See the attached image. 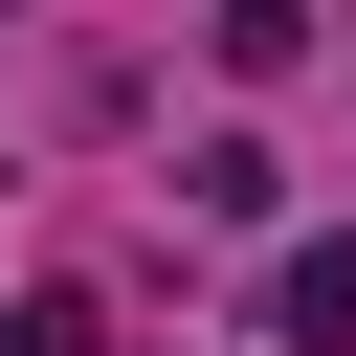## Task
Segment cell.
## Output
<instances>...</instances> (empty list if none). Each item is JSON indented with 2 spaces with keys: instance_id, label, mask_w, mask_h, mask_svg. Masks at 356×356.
I'll return each instance as SVG.
<instances>
[{
  "instance_id": "1",
  "label": "cell",
  "mask_w": 356,
  "mask_h": 356,
  "mask_svg": "<svg viewBox=\"0 0 356 356\" xmlns=\"http://www.w3.org/2000/svg\"><path fill=\"white\" fill-rule=\"evenodd\" d=\"M267 334H289V356H356V245H289V267H267Z\"/></svg>"
},
{
  "instance_id": "3",
  "label": "cell",
  "mask_w": 356,
  "mask_h": 356,
  "mask_svg": "<svg viewBox=\"0 0 356 356\" xmlns=\"http://www.w3.org/2000/svg\"><path fill=\"white\" fill-rule=\"evenodd\" d=\"M0 356H111V334H89V312H67V289H44V312H22V334H0Z\"/></svg>"
},
{
  "instance_id": "2",
  "label": "cell",
  "mask_w": 356,
  "mask_h": 356,
  "mask_svg": "<svg viewBox=\"0 0 356 356\" xmlns=\"http://www.w3.org/2000/svg\"><path fill=\"white\" fill-rule=\"evenodd\" d=\"M178 200H200V222H267V200H289V156H267V134H200V156H178Z\"/></svg>"
}]
</instances>
